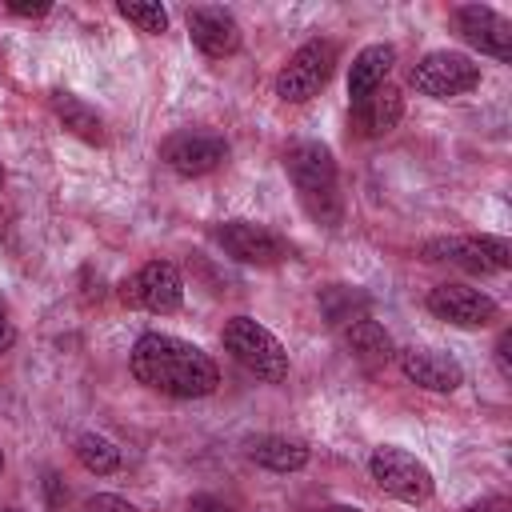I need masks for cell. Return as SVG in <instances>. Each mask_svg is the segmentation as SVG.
<instances>
[{"label":"cell","instance_id":"1","mask_svg":"<svg viewBox=\"0 0 512 512\" xmlns=\"http://www.w3.org/2000/svg\"><path fill=\"white\" fill-rule=\"evenodd\" d=\"M128 368L144 388L172 396V400H196V396L216 392L220 384L216 360L200 344L168 336V332H144L128 352Z\"/></svg>","mask_w":512,"mask_h":512},{"label":"cell","instance_id":"2","mask_svg":"<svg viewBox=\"0 0 512 512\" xmlns=\"http://www.w3.org/2000/svg\"><path fill=\"white\" fill-rule=\"evenodd\" d=\"M284 172L296 188L300 208L320 224V228H336L344 220V196H340V176H336V160L320 140H300L284 152Z\"/></svg>","mask_w":512,"mask_h":512},{"label":"cell","instance_id":"3","mask_svg":"<svg viewBox=\"0 0 512 512\" xmlns=\"http://www.w3.org/2000/svg\"><path fill=\"white\" fill-rule=\"evenodd\" d=\"M220 340H224V352H228L240 368H248L256 380H268V384L288 380V352H284V344L276 340V332H268L260 320H252V316H232V320L224 324Z\"/></svg>","mask_w":512,"mask_h":512},{"label":"cell","instance_id":"4","mask_svg":"<svg viewBox=\"0 0 512 512\" xmlns=\"http://www.w3.org/2000/svg\"><path fill=\"white\" fill-rule=\"evenodd\" d=\"M336 60H340V48H336V40H304L292 56H288V64L276 72V96L284 100V104H304V100H312L328 80H332V72H336Z\"/></svg>","mask_w":512,"mask_h":512},{"label":"cell","instance_id":"5","mask_svg":"<svg viewBox=\"0 0 512 512\" xmlns=\"http://www.w3.org/2000/svg\"><path fill=\"white\" fill-rule=\"evenodd\" d=\"M368 472H372L380 492H388V496H396L404 504H424L436 492L432 468L420 456H412V452H404L396 444H380L368 456Z\"/></svg>","mask_w":512,"mask_h":512},{"label":"cell","instance_id":"6","mask_svg":"<svg viewBox=\"0 0 512 512\" xmlns=\"http://www.w3.org/2000/svg\"><path fill=\"white\" fill-rule=\"evenodd\" d=\"M408 84L420 92V96H432V100H452V96H464L480 84V64L464 52H452V48H436V52H424L412 72H408Z\"/></svg>","mask_w":512,"mask_h":512},{"label":"cell","instance_id":"7","mask_svg":"<svg viewBox=\"0 0 512 512\" xmlns=\"http://www.w3.org/2000/svg\"><path fill=\"white\" fill-rule=\"evenodd\" d=\"M424 260L432 264H452L464 272H504L512 264V244L504 236H436L424 240Z\"/></svg>","mask_w":512,"mask_h":512},{"label":"cell","instance_id":"8","mask_svg":"<svg viewBox=\"0 0 512 512\" xmlns=\"http://www.w3.org/2000/svg\"><path fill=\"white\" fill-rule=\"evenodd\" d=\"M120 300L128 308H144L156 316H172L184 304V276L172 260H148L140 264L124 284H120Z\"/></svg>","mask_w":512,"mask_h":512},{"label":"cell","instance_id":"9","mask_svg":"<svg viewBox=\"0 0 512 512\" xmlns=\"http://www.w3.org/2000/svg\"><path fill=\"white\" fill-rule=\"evenodd\" d=\"M212 240L224 248V256H232L240 264H256V268H272L292 256V244L256 220H224L212 228Z\"/></svg>","mask_w":512,"mask_h":512},{"label":"cell","instance_id":"10","mask_svg":"<svg viewBox=\"0 0 512 512\" xmlns=\"http://www.w3.org/2000/svg\"><path fill=\"white\" fill-rule=\"evenodd\" d=\"M428 312L436 320H448L456 328H484L500 316L496 300L472 284H460V280H448V284H436L428 292Z\"/></svg>","mask_w":512,"mask_h":512},{"label":"cell","instance_id":"11","mask_svg":"<svg viewBox=\"0 0 512 512\" xmlns=\"http://www.w3.org/2000/svg\"><path fill=\"white\" fill-rule=\"evenodd\" d=\"M160 160L176 176H208L228 160V144L216 132H176L160 144Z\"/></svg>","mask_w":512,"mask_h":512},{"label":"cell","instance_id":"12","mask_svg":"<svg viewBox=\"0 0 512 512\" xmlns=\"http://www.w3.org/2000/svg\"><path fill=\"white\" fill-rule=\"evenodd\" d=\"M184 24H188L192 44H196L204 56L224 60V56L240 52L244 32H240V24H236V16H232L228 8H216V4H196V8H188V12H184Z\"/></svg>","mask_w":512,"mask_h":512},{"label":"cell","instance_id":"13","mask_svg":"<svg viewBox=\"0 0 512 512\" xmlns=\"http://www.w3.org/2000/svg\"><path fill=\"white\" fill-rule=\"evenodd\" d=\"M456 28L484 56H496V60L512 56V24L504 12L488 8V4H464V8H456Z\"/></svg>","mask_w":512,"mask_h":512},{"label":"cell","instance_id":"14","mask_svg":"<svg viewBox=\"0 0 512 512\" xmlns=\"http://www.w3.org/2000/svg\"><path fill=\"white\" fill-rule=\"evenodd\" d=\"M400 372L428 392H456L464 384V368L456 356L440 352V348H400Z\"/></svg>","mask_w":512,"mask_h":512},{"label":"cell","instance_id":"15","mask_svg":"<svg viewBox=\"0 0 512 512\" xmlns=\"http://www.w3.org/2000/svg\"><path fill=\"white\" fill-rule=\"evenodd\" d=\"M396 64V48L392 44H368L352 56V68H348V96H352V108L360 100H368L380 84H388V72Z\"/></svg>","mask_w":512,"mask_h":512},{"label":"cell","instance_id":"16","mask_svg":"<svg viewBox=\"0 0 512 512\" xmlns=\"http://www.w3.org/2000/svg\"><path fill=\"white\" fill-rule=\"evenodd\" d=\"M400 116H404L400 88L396 84H380L368 100L356 104V132L360 136H384V132H392L400 124Z\"/></svg>","mask_w":512,"mask_h":512},{"label":"cell","instance_id":"17","mask_svg":"<svg viewBox=\"0 0 512 512\" xmlns=\"http://www.w3.org/2000/svg\"><path fill=\"white\" fill-rule=\"evenodd\" d=\"M344 348L364 364V368H380L392 360V336L384 332V324H376L372 316H360L352 324H344Z\"/></svg>","mask_w":512,"mask_h":512},{"label":"cell","instance_id":"18","mask_svg":"<svg viewBox=\"0 0 512 512\" xmlns=\"http://www.w3.org/2000/svg\"><path fill=\"white\" fill-rule=\"evenodd\" d=\"M48 104H52L56 120H60L72 136H80V140H88V144H104V120H100V112H96L92 104H84L80 96H72V92H64V88H56V92L48 96Z\"/></svg>","mask_w":512,"mask_h":512},{"label":"cell","instance_id":"19","mask_svg":"<svg viewBox=\"0 0 512 512\" xmlns=\"http://www.w3.org/2000/svg\"><path fill=\"white\" fill-rule=\"evenodd\" d=\"M248 456L268 472H300L308 464V444L288 436H260L248 444Z\"/></svg>","mask_w":512,"mask_h":512},{"label":"cell","instance_id":"20","mask_svg":"<svg viewBox=\"0 0 512 512\" xmlns=\"http://www.w3.org/2000/svg\"><path fill=\"white\" fill-rule=\"evenodd\" d=\"M320 312L328 316V324H352L368 312V296L360 288H348V284H328L320 292Z\"/></svg>","mask_w":512,"mask_h":512},{"label":"cell","instance_id":"21","mask_svg":"<svg viewBox=\"0 0 512 512\" xmlns=\"http://www.w3.org/2000/svg\"><path fill=\"white\" fill-rule=\"evenodd\" d=\"M76 460H80L92 476H108V472L120 468V448H116L108 436H100V432H84V436L76 440Z\"/></svg>","mask_w":512,"mask_h":512},{"label":"cell","instance_id":"22","mask_svg":"<svg viewBox=\"0 0 512 512\" xmlns=\"http://www.w3.org/2000/svg\"><path fill=\"white\" fill-rule=\"evenodd\" d=\"M116 12H120L128 24H136L140 32H148V36L168 32V12H164L160 4H152V0H120Z\"/></svg>","mask_w":512,"mask_h":512},{"label":"cell","instance_id":"23","mask_svg":"<svg viewBox=\"0 0 512 512\" xmlns=\"http://www.w3.org/2000/svg\"><path fill=\"white\" fill-rule=\"evenodd\" d=\"M80 512H140L136 504H128L124 496H112V492H96L80 504Z\"/></svg>","mask_w":512,"mask_h":512},{"label":"cell","instance_id":"24","mask_svg":"<svg viewBox=\"0 0 512 512\" xmlns=\"http://www.w3.org/2000/svg\"><path fill=\"white\" fill-rule=\"evenodd\" d=\"M8 12H12V16H44V12H48V0H36V4H28V0H8Z\"/></svg>","mask_w":512,"mask_h":512},{"label":"cell","instance_id":"25","mask_svg":"<svg viewBox=\"0 0 512 512\" xmlns=\"http://www.w3.org/2000/svg\"><path fill=\"white\" fill-rule=\"evenodd\" d=\"M508 348H512V332H504L496 340V364H500V376H512V364H508Z\"/></svg>","mask_w":512,"mask_h":512},{"label":"cell","instance_id":"26","mask_svg":"<svg viewBox=\"0 0 512 512\" xmlns=\"http://www.w3.org/2000/svg\"><path fill=\"white\" fill-rule=\"evenodd\" d=\"M44 488H48V504H52V508H60V504L68 500V488L60 484V476H48V480H44Z\"/></svg>","mask_w":512,"mask_h":512},{"label":"cell","instance_id":"27","mask_svg":"<svg viewBox=\"0 0 512 512\" xmlns=\"http://www.w3.org/2000/svg\"><path fill=\"white\" fill-rule=\"evenodd\" d=\"M188 512H232V508H228V504H220V500H212V496H196Z\"/></svg>","mask_w":512,"mask_h":512},{"label":"cell","instance_id":"28","mask_svg":"<svg viewBox=\"0 0 512 512\" xmlns=\"http://www.w3.org/2000/svg\"><path fill=\"white\" fill-rule=\"evenodd\" d=\"M12 340H16V328H12V320H8V316H0V356L12 348Z\"/></svg>","mask_w":512,"mask_h":512},{"label":"cell","instance_id":"29","mask_svg":"<svg viewBox=\"0 0 512 512\" xmlns=\"http://www.w3.org/2000/svg\"><path fill=\"white\" fill-rule=\"evenodd\" d=\"M464 512H508V504H504V500H480V504H472V508H464Z\"/></svg>","mask_w":512,"mask_h":512},{"label":"cell","instance_id":"30","mask_svg":"<svg viewBox=\"0 0 512 512\" xmlns=\"http://www.w3.org/2000/svg\"><path fill=\"white\" fill-rule=\"evenodd\" d=\"M332 512H360V508H348V504H336Z\"/></svg>","mask_w":512,"mask_h":512},{"label":"cell","instance_id":"31","mask_svg":"<svg viewBox=\"0 0 512 512\" xmlns=\"http://www.w3.org/2000/svg\"><path fill=\"white\" fill-rule=\"evenodd\" d=\"M0 512H20V508H0Z\"/></svg>","mask_w":512,"mask_h":512},{"label":"cell","instance_id":"32","mask_svg":"<svg viewBox=\"0 0 512 512\" xmlns=\"http://www.w3.org/2000/svg\"><path fill=\"white\" fill-rule=\"evenodd\" d=\"M0 184H4V168H0Z\"/></svg>","mask_w":512,"mask_h":512},{"label":"cell","instance_id":"33","mask_svg":"<svg viewBox=\"0 0 512 512\" xmlns=\"http://www.w3.org/2000/svg\"><path fill=\"white\" fill-rule=\"evenodd\" d=\"M320 512H332V508H320Z\"/></svg>","mask_w":512,"mask_h":512},{"label":"cell","instance_id":"34","mask_svg":"<svg viewBox=\"0 0 512 512\" xmlns=\"http://www.w3.org/2000/svg\"><path fill=\"white\" fill-rule=\"evenodd\" d=\"M0 468H4V456H0Z\"/></svg>","mask_w":512,"mask_h":512}]
</instances>
